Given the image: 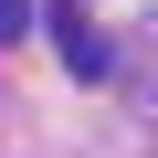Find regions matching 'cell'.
Wrapping results in <instances>:
<instances>
[{
	"instance_id": "cell-1",
	"label": "cell",
	"mask_w": 158,
	"mask_h": 158,
	"mask_svg": "<svg viewBox=\"0 0 158 158\" xmlns=\"http://www.w3.org/2000/svg\"><path fill=\"white\" fill-rule=\"evenodd\" d=\"M53 42H63V63H74V74H106V32H95L85 11H74V0L53 11Z\"/></svg>"
},
{
	"instance_id": "cell-2",
	"label": "cell",
	"mask_w": 158,
	"mask_h": 158,
	"mask_svg": "<svg viewBox=\"0 0 158 158\" xmlns=\"http://www.w3.org/2000/svg\"><path fill=\"white\" fill-rule=\"evenodd\" d=\"M32 32V0H0V42H21Z\"/></svg>"
}]
</instances>
